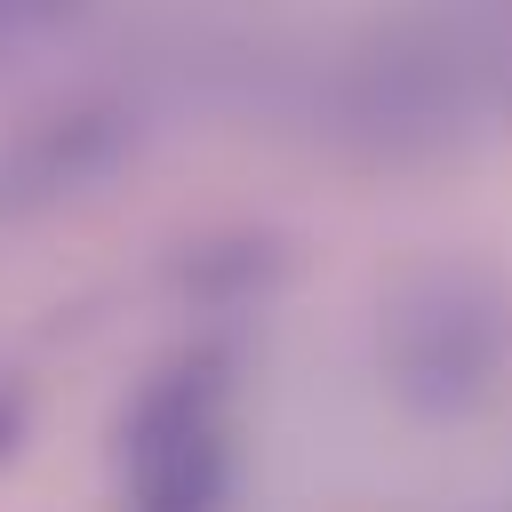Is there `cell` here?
<instances>
[{"instance_id":"cell-2","label":"cell","mask_w":512,"mask_h":512,"mask_svg":"<svg viewBox=\"0 0 512 512\" xmlns=\"http://www.w3.org/2000/svg\"><path fill=\"white\" fill-rule=\"evenodd\" d=\"M232 496V360L176 352L120 416V512H224Z\"/></svg>"},{"instance_id":"cell-1","label":"cell","mask_w":512,"mask_h":512,"mask_svg":"<svg viewBox=\"0 0 512 512\" xmlns=\"http://www.w3.org/2000/svg\"><path fill=\"white\" fill-rule=\"evenodd\" d=\"M376 360L400 408L472 416L512 368V280L480 256L408 264L376 312Z\"/></svg>"},{"instance_id":"cell-3","label":"cell","mask_w":512,"mask_h":512,"mask_svg":"<svg viewBox=\"0 0 512 512\" xmlns=\"http://www.w3.org/2000/svg\"><path fill=\"white\" fill-rule=\"evenodd\" d=\"M120 152H128V120L120 112H56V120L24 128L0 152V200L8 208H32V200H56V192H80Z\"/></svg>"},{"instance_id":"cell-4","label":"cell","mask_w":512,"mask_h":512,"mask_svg":"<svg viewBox=\"0 0 512 512\" xmlns=\"http://www.w3.org/2000/svg\"><path fill=\"white\" fill-rule=\"evenodd\" d=\"M80 16H88V0H0V64L32 56L40 40L72 32Z\"/></svg>"}]
</instances>
